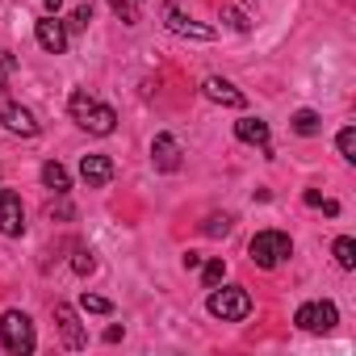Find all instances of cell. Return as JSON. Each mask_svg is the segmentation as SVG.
Segmentation results:
<instances>
[{
  "label": "cell",
  "instance_id": "6",
  "mask_svg": "<svg viewBox=\"0 0 356 356\" xmlns=\"http://www.w3.org/2000/svg\"><path fill=\"white\" fill-rule=\"evenodd\" d=\"M293 323L302 331H310V335H323V331H331L339 323V310H335V302H306V306H298Z\"/></svg>",
  "mask_w": 356,
  "mask_h": 356
},
{
  "label": "cell",
  "instance_id": "2",
  "mask_svg": "<svg viewBox=\"0 0 356 356\" xmlns=\"http://www.w3.org/2000/svg\"><path fill=\"white\" fill-rule=\"evenodd\" d=\"M0 343H5V352H13V356H30L34 343H38L30 314H22V310H5V318H0Z\"/></svg>",
  "mask_w": 356,
  "mask_h": 356
},
{
  "label": "cell",
  "instance_id": "9",
  "mask_svg": "<svg viewBox=\"0 0 356 356\" xmlns=\"http://www.w3.org/2000/svg\"><path fill=\"white\" fill-rule=\"evenodd\" d=\"M34 34H38V47H42L47 55H63V51H67V26H63L55 13H47V17L34 26Z\"/></svg>",
  "mask_w": 356,
  "mask_h": 356
},
{
  "label": "cell",
  "instance_id": "26",
  "mask_svg": "<svg viewBox=\"0 0 356 356\" xmlns=\"http://www.w3.org/2000/svg\"><path fill=\"white\" fill-rule=\"evenodd\" d=\"M302 202H306V206H323V193H318V189H306V197H302Z\"/></svg>",
  "mask_w": 356,
  "mask_h": 356
},
{
  "label": "cell",
  "instance_id": "19",
  "mask_svg": "<svg viewBox=\"0 0 356 356\" xmlns=\"http://www.w3.org/2000/svg\"><path fill=\"white\" fill-rule=\"evenodd\" d=\"M222 277H227V264H222V260H202V285H206V289L222 285Z\"/></svg>",
  "mask_w": 356,
  "mask_h": 356
},
{
  "label": "cell",
  "instance_id": "21",
  "mask_svg": "<svg viewBox=\"0 0 356 356\" xmlns=\"http://www.w3.org/2000/svg\"><path fill=\"white\" fill-rule=\"evenodd\" d=\"M109 9H113L126 26H138V0H109Z\"/></svg>",
  "mask_w": 356,
  "mask_h": 356
},
{
  "label": "cell",
  "instance_id": "10",
  "mask_svg": "<svg viewBox=\"0 0 356 356\" xmlns=\"http://www.w3.org/2000/svg\"><path fill=\"white\" fill-rule=\"evenodd\" d=\"M55 327H59V335H63L67 348H84L88 343V331L80 327V314L67 302H55Z\"/></svg>",
  "mask_w": 356,
  "mask_h": 356
},
{
  "label": "cell",
  "instance_id": "17",
  "mask_svg": "<svg viewBox=\"0 0 356 356\" xmlns=\"http://www.w3.org/2000/svg\"><path fill=\"white\" fill-rule=\"evenodd\" d=\"M331 256H335V264H339V268H348V273H352V268H356V239H352V235H339V239H335V248H331Z\"/></svg>",
  "mask_w": 356,
  "mask_h": 356
},
{
  "label": "cell",
  "instance_id": "14",
  "mask_svg": "<svg viewBox=\"0 0 356 356\" xmlns=\"http://www.w3.org/2000/svg\"><path fill=\"white\" fill-rule=\"evenodd\" d=\"M235 138L252 143V147H264V155H273V147H268V122H260V118H239L235 122Z\"/></svg>",
  "mask_w": 356,
  "mask_h": 356
},
{
  "label": "cell",
  "instance_id": "20",
  "mask_svg": "<svg viewBox=\"0 0 356 356\" xmlns=\"http://www.w3.org/2000/svg\"><path fill=\"white\" fill-rule=\"evenodd\" d=\"M80 310H84V314H113V302L101 298V293H84V298H80Z\"/></svg>",
  "mask_w": 356,
  "mask_h": 356
},
{
  "label": "cell",
  "instance_id": "12",
  "mask_svg": "<svg viewBox=\"0 0 356 356\" xmlns=\"http://www.w3.org/2000/svg\"><path fill=\"white\" fill-rule=\"evenodd\" d=\"M202 92H206L214 105H227V109H243V105H248V97H243L231 80H222V76H210V80L202 84Z\"/></svg>",
  "mask_w": 356,
  "mask_h": 356
},
{
  "label": "cell",
  "instance_id": "23",
  "mask_svg": "<svg viewBox=\"0 0 356 356\" xmlns=\"http://www.w3.org/2000/svg\"><path fill=\"white\" fill-rule=\"evenodd\" d=\"M72 268H76L80 277H88V273L97 268V256H92L88 248H76V256H72Z\"/></svg>",
  "mask_w": 356,
  "mask_h": 356
},
{
  "label": "cell",
  "instance_id": "18",
  "mask_svg": "<svg viewBox=\"0 0 356 356\" xmlns=\"http://www.w3.org/2000/svg\"><path fill=\"white\" fill-rule=\"evenodd\" d=\"M231 227H235V218H231V214H210L202 231H206L210 239H227V235H231Z\"/></svg>",
  "mask_w": 356,
  "mask_h": 356
},
{
  "label": "cell",
  "instance_id": "22",
  "mask_svg": "<svg viewBox=\"0 0 356 356\" xmlns=\"http://www.w3.org/2000/svg\"><path fill=\"white\" fill-rule=\"evenodd\" d=\"M335 147H339V155H343L348 163H356V130H352V126H343V130H339Z\"/></svg>",
  "mask_w": 356,
  "mask_h": 356
},
{
  "label": "cell",
  "instance_id": "28",
  "mask_svg": "<svg viewBox=\"0 0 356 356\" xmlns=\"http://www.w3.org/2000/svg\"><path fill=\"white\" fill-rule=\"evenodd\" d=\"M42 5H47V13H59V5H63V0H42Z\"/></svg>",
  "mask_w": 356,
  "mask_h": 356
},
{
  "label": "cell",
  "instance_id": "25",
  "mask_svg": "<svg viewBox=\"0 0 356 356\" xmlns=\"http://www.w3.org/2000/svg\"><path fill=\"white\" fill-rule=\"evenodd\" d=\"M227 22H231V26H235V30H248V17H243V13H239V9H227Z\"/></svg>",
  "mask_w": 356,
  "mask_h": 356
},
{
  "label": "cell",
  "instance_id": "15",
  "mask_svg": "<svg viewBox=\"0 0 356 356\" xmlns=\"http://www.w3.org/2000/svg\"><path fill=\"white\" fill-rule=\"evenodd\" d=\"M42 185H47V189H55L59 197L72 189V176H67V168H63L59 159H47V163H42Z\"/></svg>",
  "mask_w": 356,
  "mask_h": 356
},
{
  "label": "cell",
  "instance_id": "7",
  "mask_svg": "<svg viewBox=\"0 0 356 356\" xmlns=\"http://www.w3.org/2000/svg\"><path fill=\"white\" fill-rule=\"evenodd\" d=\"M0 126H5L9 134H22V138H34V134H38V122H34V113H30L26 105L9 101V97H0Z\"/></svg>",
  "mask_w": 356,
  "mask_h": 356
},
{
  "label": "cell",
  "instance_id": "4",
  "mask_svg": "<svg viewBox=\"0 0 356 356\" xmlns=\"http://www.w3.org/2000/svg\"><path fill=\"white\" fill-rule=\"evenodd\" d=\"M289 252H293V243H289L285 231H260V235L248 243V256H252V264H260V268H277Z\"/></svg>",
  "mask_w": 356,
  "mask_h": 356
},
{
  "label": "cell",
  "instance_id": "27",
  "mask_svg": "<svg viewBox=\"0 0 356 356\" xmlns=\"http://www.w3.org/2000/svg\"><path fill=\"white\" fill-rule=\"evenodd\" d=\"M185 268H202V256L197 252H185Z\"/></svg>",
  "mask_w": 356,
  "mask_h": 356
},
{
  "label": "cell",
  "instance_id": "1",
  "mask_svg": "<svg viewBox=\"0 0 356 356\" xmlns=\"http://www.w3.org/2000/svg\"><path fill=\"white\" fill-rule=\"evenodd\" d=\"M67 109H72V122L80 126V130H88V134H113V126H118V113L109 109V105H101V101H92L84 88H76L72 92V101H67Z\"/></svg>",
  "mask_w": 356,
  "mask_h": 356
},
{
  "label": "cell",
  "instance_id": "16",
  "mask_svg": "<svg viewBox=\"0 0 356 356\" xmlns=\"http://www.w3.org/2000/svg\"><path fill=\"white\" fill-rule=\"evenodd\" d=\"M289 126H293V134L310 138V134H318V130H323V118H318L314 109H298V113L289 118Z\"/></svg>",
  "mask_w": 356,
  "mask_h": 356
},
{
  "label": "cell",
  "instance_id": "13",
  "mask_svg": "<svg viewBox=\"0 0 356 356\" xmlns=\"http://www.w3.org/2000/svg\"><path fill=\"white\" fill-rule=\"evenodd\" d=\"M151 163H155L159 172H176V168H181V143H176L172 134H155V143H151Z\"/></svg>",
  "mask_w": 356,
  "mask_h": 356
},
{
  "label": "cell",
  "instance_id": "8",
  "mask_svg": "<svg viewBox=\"0 0 356 356\" xmlns=\"http://www.w3.org/2000/svg\"><path fill=\"white\" fill-rule=\"evenodd\" d=\"M26 231V210H22V197L13 189H0V235L17 239Z\"/></svg>",
  "mask_w": 356,
  "mask_h": 356
},
{
  "label": "cell",
  "instance_id": "5",
  "mask_svg": "<svg viewBox=\"0 0 356 356\" xmlns=\"http://www.w3.org/2000/svg\"><path fill=\"white\" fill-rule=\"evenodd\" d=\"M159 17H163V26H168L172 34H181V38H197V42H214V38H218L214 26H202V22H193V17H185L181 9L172 5V0H163V5H159Z\"/></svg>",
  "mask_w": 356,
  "mask_h": 356
},
{
  "label": "cell",
  "instance_id": "11",
  "mask_svg": "<svg viewBox=\"0 0 356 356\" xmlns=\"http://www.w3.org/2000/svg\"><path fill=\"white\" fill-rule=\"evenodd\" d=\"M80 176H84L88 189H105L113 181V159L109 155H84L80 159Z\"/></svg>",
  "mask_w": 356,
  "mask_h": 356
},
{
  "label": "cell",
  "instance_id": "3",
  "mask_svg": "<svg viewBox=\"0 0 356 356\" xmlns=\"http://www.w3.org/2000/svg\"><path fill=\"white\" fill-rule=\"evenodd\" d=\"M206 306H210V314L222 318V323H243V318L252 314V293H248L243 285H227V289L214 285V293H210Z\"/></svg>",
  "mask_w": 356,
  "mask_h": 356
},
{
  "label": "cell",
  "instance_id": "24",
  "mask_svg": "<svg viewBox=\"0 0 356 356\" xmlns=\"http://www.w3.org/2000/svg\"><path fill=\"white\" fill-rule=\"evenodd\" d=\"M88 22H92V5L84 0V5L72 9V22H67V26H72V30H88Z\"/></svg>",
  "mask_w": 356,
  "mask_h": 356
}]
</instances>
